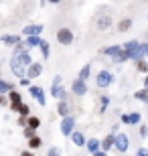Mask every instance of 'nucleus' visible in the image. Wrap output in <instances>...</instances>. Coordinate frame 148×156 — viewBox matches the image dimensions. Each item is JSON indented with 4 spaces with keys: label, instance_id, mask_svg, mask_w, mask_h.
Returning <instances> with one entry per match:
<instances>
[{
    "label": "nucleus",
    "instance_id": "nucleus-1",
    "mask_svg": "<svg viewBox=\"0 0 148 156\" xmlns=\"http://www.w3.org/2000/svg\"><path fill=\"white\" fill-rule=\"evenodd\" d=\"M51 95L53 98H57L59 101H63V99H67V89L63 87V77L61 75H55L53 77V83H51Z\"/></svg>",
    "mask_w": 148,
    "mask_h": 156
},
{
    "label": "nucleus",
    "instance_id": "nucleus-2",
    "mask_svg": "<svg viewBox=\"0 0 148 156\" xmlns=\"http://www.w3.org/2000/svg\"><path fill=\"white\" fill-rule=\"evenodd\" d=\"M114 81H116L114 73H112V71H108V69H102V71L96 75V85L99 87V89H108V87L112 85Z\"/></svg>",
    "mask_w": 148,
    "mask_h": 156
},
{
    "label": "nucleus",
    "instance_id": "nucleus-3",
    "mask_svg": "<svg viewBox=\"0 0 148 156\" xmlns=\"http://www.w3.org/2000/svg\"><path fill=\"white\" fill-rule=\"evenodd\" d=\"M55 37H57V43H59L61 47H69V45L75 41L73 30L69 29V27H61V29L57 30V35H55Z\"/></svg>",
    "mask_w": 148,
    "mask_h": 156
},
{
    "label": "nucleus",
    "instance_id": "nucleus-4",
    "mask_svg": "<svg viewBox=\"0 0 148 156\" xmlns=\"http://www.w3.org/2000/svg\"><path fill=\"white\" fill-rule=\"evenodd\" d=\"M128 148H130V138L126 136V134H116V142H114V150L118 152V154H126L128 152Z\"/></svg>",
    "mask_w": 148,
    "mask_h": 156
},
{
    "label": "nucleus",
    "instance_id": "nucleus-5",
    "mask_svg": "<svg viewBox=\"0 0 148 156\" xmlns=\"http://www.w3.org/2000/svg\"><path fill=\"white\" fill-rule=\"evenodd\" d=\"M6 98H8V108H10L12 112H18V108H20V104H24L23 101V93L18 91V89H12V91L6 93Z\"/></svg>",
    "mask_w": 148,
    "mask_h": 156
},
{
    "label": "nucleus",
    "instance_id": "nucleus-6",
    "mask_svg": "<svg viewBox=\"0 0 148 156\" xmlns=\"http://www.w3.org/2000/svg\"><path fill=\"white\" fill-rule=\"evenodd\" d=\"M75 116H67V118H61V134L65 138H69L71 134L75 132Z\"/></svg>",
    "mask_w": 148,
    "mask_h": 156
},
{
    "label": "nucleus",
    "instance_id": "nucleus-7",
    "mask_svg": "<svg viewBox=\"0 0 148 156\" xmlns=\"http://www.w3.org/2000/svg\"><path fill=\"white\" fill-rule=\"evenodd\" d=\"M29 93H31V98H34V101H37L41 108H45V105H47L45 89H43L41 85H31V87H29Z\"/></svg>",
    "mask_w": 148,
    "mask_h": 156
},
{
    "label": "nucleus",
    "instance_id": "nucleus-8",
    "mask_svg": "<svg viewBox=\"0 0 148 156\" xmlns=\"http://www.w3.org/2000/svg\"><path fill=\"white\" fill-rule=\"evenodd\" d=\"M41 75H43V63H39V61L34 63V61H33V63L27 67V75H24V77H27L29 81H34V79H39Z\"/></svg>",
    "mask_w": 148,
    "mask_h": 156
},
{
    "label": "nucleus",
    "instance_id": "nucleus-9",
    "mask_svg": "<svg viewBox=\"0 0 148 156\" xmlns=\"http://www.w3.org/2000/svg\"><path fill=\"white\" fill-rule=\"evenodd\" d=\"M43 24H27V27H23V30H20V37H41V33H43Z\"/></svg>",
    "mask_w": 148,
    "mask_h": 156
},
{
    "label": "nucleus",
    "instance_id": "nucleus-10",
    "mask_svg": "<svg viewBox=\"0 0 148 156\" xmlns=\"http://www.w3.org/2000/svg\"><path fill=\"white\" fill-rule=\"evenodd\" d=\"M87 89H89L87 83H85V81H81V79H75L73 83H71V93L77 95V98H83V95L87 93Z\"/></svg>",
    "mask_w": 148,
    "mask_h": 156
},
{
    "label": "nucleus",
    "instance_id": "nucleus-11",
    "mask_svg": "<svg viewBox=\"0 0 148 156\" xmlns=\"http://www.w3.org/2000/svg\"><path fill=\"white\" fill-rule=\"evenodd\" d=\"M128 57H130L132 61L146 59V57H148V43H140V45H138V49H136L134 53H128Z\"/></svg>",
    "mask_w": 148,
    "mask_h": 156
},
{
    "label": "nucleus",
    "instance_id": "nucleus-12",
    "mask_svg": "<svg viewBox=\"0 0 148 156\" xmlns=\"http://www.w3.org/2000/svg\"><path fill=\"white\" fill-rule=\"evenodd\" d=\"M112 27V16L110 14H99L96 16V29L97 30H108Z\"/></svg>",
    "mask_w": 148,
    "mask_h": 156
},
{
    "label": "nucleus",
    "instance_id": "nucleus-13",
    "mask_svg": "<svg viewBox=\"0 0 148 156\" xmlns=\"http://www.w3.org/2000/svg\"><path fill=\"white\" fill-rule=\"evenodd\" d=\"M118 53H122V45H110V47L99 49V55H103V57H112V59H114Z\"/></svg>",
    "mask_w": 148,
    "mask_h": 156
},
{
    "label": "nucleus",
    "instance_id": "nucleus-14",
    "mask_svg": "<svg viewBox=\"0 0 148 156\" xmlns=\"http://www.w3.org/2000/svg\"><path fill=\"white\" fill-rule=\"evenodd\" d=\"M0 43H4L8 47H16L18 43H23V37L20 35H2L0 37Z\"/></svg>",
    "mask_w": 148,
    "mask_h": 156
},
{
    "label": "nucleus",
    "instance_id": "nucleus-15",
    "mask_svg": "<svg viewBox=\"0 0 148 156\" xmlns=\"http://www.w3.org/2000/svg\"><path fill=\"white\" fill-rule=\"evenodd\" d=\"M99 142H102V150H103V152H110L112 148H114V142H116V134H114V132H110L108 136H106L103 140H99Z\"/></svg>",
    "mask_w": 148,
    "mask_h": 156
},
{
    "label": "nucleus",
    "instance_id": "nucleus-16",
    "mask_svg": "<svg viewBox=\"0 0 148 156\" xmlns=\"http://www.w3.org/2000/svg\"><path fill=\"white\" fill-rule=\"evenodd\" d=\"M57 114L61 118L71 116V104H69L67 99H63V101H59V104H57Z\"/></svg>",
    "mask_w": 148,
    "mask_h": 156
},
{
    "label": "nucleus",
    "instance_id": "nucleus-17",
    "mask_svg": "<svg viewBox=\"0 0 148 156\" xmlns=\"http://www.w3.org/2000/svg\"><path fill=\"white\" fill-rule=\"evenodd\" d=\"M43 41H45V39H41V37H24L23 43H24L27 49H39Z\"/></svg>",
    "mask_w": 148,
    "mask_h": 156
},
{
    "label": "nucleus",
    "instance_id": "nucleus-18",
    "mask_svg": "<svg viewBox=\"0 0 148 156\" xmlns=\"http://www.w3.org/2000/svg\"><path fill=\"white\" fill-rule=\"evenodd\" d=\"M85 150L87 152H91V154H96L97 150H102V142L97 138H89V140H85Z\"/></svg>",
    "mask_w": 148,
    "mask_h": 156
},
{
    "label": "nucleus",
    "instance_id": "nucleus-19",
    "mask_svg": "<svg viewBox=\"0 0 148 156\" xmlns=\"http://www.w3.org/2000/svg\"><path fill=\"white\" fill-rule=\"evenodd\" d=\"M69 138H71V142H73L75 146H85V136H83V132H79V130H75Z\"/></svg>",
    "mask_w": 148,
    "mask_h": 156
},
{
    "label": "nucleus",
    "instance_id": "nucleus-20",
    "mask_svg": "<svg viewBox=\"0 0 148 156\" xmlns=\"http://www.w3.org/2000/svg\"><path fill=\"white\" fill-rule=\"evenodd\" d=\"M12 89H16V85L12 83V81H6V79H0V95H6L8 91Z\"/></svg>",
    "mask_w": 148,
    "mask_h": 156
},
{
    "label": "nucleus",
    "instance_id": "nucleus-21",
    "mask_svg": "<svg viewBox=\"0 0 148 156\" xmlns=\"http://www.w3.org/2000/svg\"><path fill=\"white\" fill-rule=\"evenodd\" d=\"M89 75H91V63H85V65L79 69V75H77V79H81V81H85V83H87Z\"/></svg>",
    "mask_w": 148,
    "mask_h": 156
},
{
    "label": "nucleus",
    "instance_id": "nucleus-22",
    "mask_svg": "<svg viewBox=\"0 0 148 156\" xmlns=\"http://www.w3.org/2000/svg\"><path fill=\"white\" fill-rule=\"evenodd\" d=\"M130 29H132V18L130 16L122 18V20L118 23V33H128Z\"/></svg>",
    "mask_w": 148,
    "mask_h": 156
},
{
    "label": "nucleus",
    "instance_id": "nucleus-23",
    "mask_svg": "<svg viewBox=\"0 0 148 156\" xmlns=\"http://www.w3.org/2000/svg\"><path fill=\"white\" fill-rule=\"evenodd\" d=\"M128 122H130V126H140L142 124V114L140 112H130L128 114Z\"/></svg>",
    "mask_w": 148,
    "mask_h": 156
},
{
    "label": "nucleus",
    "instance_id": "nucleus-24",
    "mask_svg": "<svg viewBox=\"0 0 148 156\" xmlns=\"http://www.w3.org/2000/svg\"><path fill=\"white\" fill-rule=\"evenodd\" d=\"M27 128H31V130H39L41 128V118L31 114V116L27 118Z\"/></svg>",
    "mask_w": 148,
    "mask_h": 156
},
{
    "label": "nucleus",
    "instance_id": "nucleus-25",
    "mask_svg": "<svg viewBox=\"0 0 148 156\" xmlns=\"http://www.w3.org/2000/svg\"><path fill=\"white\" fill-rule=\"evenodd\" d=\"M134 99L142 101V104H148V89H146V87H142V89H136V91H134Z\"/></svg>",
    "mask_w": 148,
    "mask_h": 156
},
{
    "label": "nucleus",
    "instance_id": "nucleus-26",
    "mask_svg": "<svg viewBox=\"0 0 148 156\" xmlns=\"http://www.w3.org/2000/svg\"><path fill=\"white\" fill-rule=\"evenodd\" d=\"M27 144H29V148H31V152L33 150H39L41 146H43V138H41L39 134H37V136H34V138H31L29 142H27Z\"/></svg>",
    "mask_w": 148,
    "mask_h": 156
},
{
    "label": "nucleus",
    "instance_id": "nucleus-27",
    "mask_svg": "<svg viewBox=\"0 0 148 156\" xmlns=\"http://www.w3.org/2000/svg\"><path fill=\"white\" fill-rule=\"evenodd\" d=\"M10 71H12V75L18 77V79H23L24 75H27V69H23V67H18L16 63H12L10 61Z\"/></svg>",
    "mask_w": 148,
    "mask_h": 156
},
{
    "label": "nucleus",
    "instance_id": "nucleus-28",
    "mask_svg": "<svg viewBox=\"0 0 148 156\" xmlns=\"http://www.w3.org/2000/svg\"><path fill=\"white\" fill-rule=\"evenodd\" d=\"M138 45H140V41H136V39L134 41H126L124 45H122V49H124L126 53H134L138 49Z\"/></svg>",
    "mask_w": 148,
    "mask_h": 156
},
{
    "label": "nucleus",
    "instance_id": "nucleus-29",
    "mask_svg": "<svg viewBox=\"0 0 148 156\" xmlns=\"http://www.w3.org/2000/svg\"><path fill=\"white\" fill-rule=\"evenodd\" d=\"M39 51H41V55H43V59H45V61L51 57V47H49V43H47V41H43V43H41Z\"/></svg>",
    "mask_w": 148,
    "mask_h": 156
},
{
    "label": "nucleus",
    "instance_id": "nucleus-30",
    "mask_svg": "<svg viewBox=\"0 0 148 156\" xmlns=\"http://www.w3.org/2000/svg\"><path fill=\"white\" fill-rule=\"evenodd\" d=\"M110 108V95H102L99 98V114H106Z\"/></svg>",
    "mask_w": 148,
    "mask_h": 156
},
{
    "label": "nucleus",
    "instance_id": "nucleus-31",
    "mask_svg": "<svg viewBox=\"0 0 148 156\" xmlns=\"http://www.w3.org/2000/svg\"><path fill=\"white\" fill-rule=\"evenodd\" d=\"M126 61H130V57H128V53L122 49V53H118V55L114 57V63L116 65H122V63H126Z\"/></svg>",
    "mask_w": 148,
    "mask_h": 156
},
{
    "label": "nucleus",
    "instance_id": "nucleus-32",
    "mask_svg": "<svg viewBox=\"0 0 148 156\" xmlns=\"http://www.w3.org/2000/svg\"><path fill=\"white\" fill-rule=\"evenodd\" d=\"M136 71H140V73H144V75L148 73V61H146V59L136 61Z\"/></svg>",
    "mask_w": 148,
    "mask_h": 156
},
{
    "label": "nucleus",
    "instance_id": "nucleus-33",
    "mask_svg": "<svg viewBox=\"0 0 148 156\" xmlns=\"http://www.w3.org/2000/svg\"><path fill=\"white\" fill-rule=\"evenodd\" d=\"M16 114H20L18 118H29V116H31V108H29L27 104H20V108H18Z\"/></svg>",
    "mask_w": 148,
    "mask_h": 156
},
{
    "label": "nucleus",
    "instance_id": "nucleus-34",
    "mask_svg": "<svg viewBox=\"0 0 148 156\" xmlns=\"http://www.w3.org/2000/svg\"><path fill=\"white\" fill-rule=\"evenodd\" d=\"M47 156H63V152H61L59 146H51V148L47 150Z\"/></svg>",
    "mask_w": 148,
    "mask_h": 156
},
{
    "label": "nucleus",
    "instance_id": "nucleus-35",
    "mask_svg": "<svg viewBox=\"0 0 148 156\" xmlns=\"http://www.w3.org/2000/svg\"><path fill=\"white\" fill-rule=\"evenodd\" d=\"M23 136L27 140H31V138H34V136H37V130H31V128H24L23 130Z\"/></svg>",
    "mask_w": 148,
    "mask_h": 156
},
{
    "label": "nucleus",
    "instance_id": "nucleus-36",
    "mask_svg": "<svg viewBox=\"0 0 148 156\" xmlns=\"http://www.w3.org/2000/svg\"><path fill=\"white\" fill-rule=\"evenodd\" d=\"M140 138H142V140L148 138V126H146V124H140Z\"/></svg>",
    "mask_w": 148,
    "mask_h": 156
},
{
    "label": "nucleus",
    "instance_id": "nucleus-37",
    "mask_svg": "<svg viewBox=\"0 0 148 156\" xmlns=\"http://www.w3.org/2000/svg\"><path fill=\"white\" fill-rule=\"evenodd\" d=\"M136 156H148V148H144V146H140L136 150Z\"/></svg>",
    "mask_w": 148,
    "mask_h": 156
},
{
    "label": "nucleus",
    "instance_id": "nucleus-38",
    "mask_svg": "<svg viewBox=\"0 0 148 156\" xmlns=\"http://www.w3.org/2000/svg\"><path fill=\"white\" fill-rule=\"evenodd\" d=\"M18 83H20V87H31V85H33V83H31V81L27 79V77H23V79H18Z\"/></svg>",
    "mask_w": 148,
    "mask_h": 156
},
{
    "label": "nucleus",
    "instance_id": "nucleus-39",
    "mask_svg": "<svg viewBox=\"0 0 148 156\" xmlns=\"http://www.w3.org/2000/svg\"><path fill=\"white\" fill-rule=\"evenodd\" d=\"M8 105V98L6 95H0V108H6Z\"/></svg>",
    "mask_w": 148,
    "mask_h": 156
},
{
    "label": "nucleus",
    "instance_id": "nucleus-40",
    "mask_svg": "<svg viewBox=\"0 0 148 156\" xmlns=\"http://www.w3.org/2000/svg\"><path fill=\"white\" fill-rule=\"evenodd\" d=\"M16 124H18V126H23V128H27V118H18Z\"/></svg>",
    "mask_w": 148,
    "mask_h": 156
},
{
    "label": "nucleus",
    "instance_id": "nucleus-41",
    "mask_svg": "<svg viewBox=\"0 0 148 156\" xmlns=\"http://www.w3.org/2000/svg\"><path fill=\"white\" fill-rule=\"evenodd\" d=\"M120 122H122V124H130V122H128V114H122V116H120Z\"/></svg>",
    "mask_w": 148,
    "mask_h": 156
},
{
    "label": "nucleus",
    "instance_id": "nucleus-42",
    "mask_svg": "<svg viewBox=\"0 0 148 156\" xmlns=\"http://www.w3.org/2000/svg\"><path fill=\"white\" fill-rule=\"evenodd\" d=\"M93 156H108V152H103V150H97Z\"/></svg>",
    "mask_w": 148,
    "mask_h": 156
},
{
    "label": "nucleus",
    "instance_id": "nucleus-43",
    "mask_svg": "<svg viewBox=\"0 0 148 156\" xmlns=\"http://www.w3.org/2000/svg\"><path fill=\"white\" fill-rule=\"evenodd\" d=\"M20 156H34L31 150H24V152H20Z\"/></svg>",
    "mask_w": 148,
    "mask_h": 156
},
{
    "label": "nucleus",
    "instance_id": "nucleus-44",
    "mask_svg": "<svg viewBox=\"0 0 148 156\" xmlns=\"http://www.w3.org/2000/svg\"><path fill=\"white\" fill-rule=\"evenodd\" d=\"M47 2H49V4H61L63 0H47Z\"/></svg>",
    "mask_w": 148,
    "mask_h": 156
},
{
    "label": "nucleus",
    "instance_id": "nucleus-45",
    "mask_svg": "<svg viewBox=\"0 0 148 156\" xmlns=\"http://www.w3.org/2000/svg\"><path fill=\"white\" fill-rule=\"evenodd\" d=\"M144 87L148 89V73H146V77H144Z\"/></svg>",
    "mask_w": 148,
    "mask_h": 156
},
{
    "label": "nucleus",
    "instance_id": "nucleus-46",
    "mask_svg": "<svg viewBox=\"0 0 148 156\" xmlns=\"http://www.w3.org/2000/svg\"><path fill=\"white\" fill-rule=\"evenodd\" d=\"M146 18H148V16H146Z\"/></svg>",
    "mask_w": 148,
    "mask_h": 156
}]
</instances>
